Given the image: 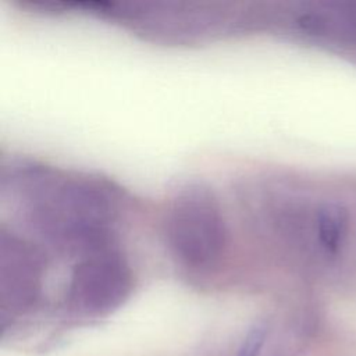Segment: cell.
I'll return each mask as SVG.
<instances>
[{
	"label": "cell",
	"instance_id": "cell-1",
	"mask_svg": "<svg viewBox=\"0 0 356 356\" xmlns=\"http://www.w3.org/2000/svg\"><path fill=\"white\" fill-rule=\"evenodd\" d=\"M164 243L175 264L193 275H210L231 261L232 238L224 209L211 188H179L163 211Z\"/></svg>",
	"mask_w": 356,
	"mask_h": 356
},
{
	"label": "cell",
	"instance_id": "cell-3",
	"mask_svg": "<svg viewBox=\"0 0 356 356\" xmlns=\"http://www.w3.org/2000/svg\"><path fill=\"white\" fill-rule=\"evenodd\" d=\"M264 338H266L264 327L261 325L253 327L245 337L238 356H260Z\"/></svg>",
	"mask_w": 356,
	"mask_h": 356
},
{
	"label": "cell",
	"instance_id": "cell-2",
	"mask_svg": "<svg viewBox=\"0 0 356 356\" xmlns=\"http://www.w3.org/2000/svg\"><path fill=\"white\" fill-rule=\"evenodd\" d=\"M280 21L302 35L356 47V1L299 3L280 14Z\"/></svg>",
	"mask_w": 356,
	"mask_h": 356
}]
</instances>
